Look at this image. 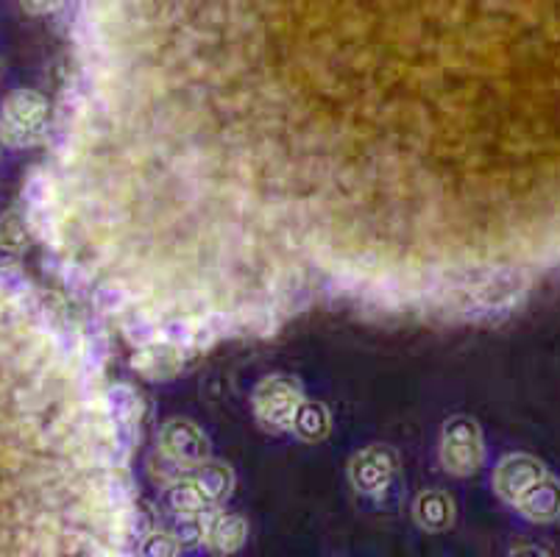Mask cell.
Instances as JSON below:
<instances>
[{"mask_svg": "<svg viewBox=\"0 0 560 557\" xmlns=\"http://www.w3.org/2000/svg\"><path fill=\"white\" fill-rule=\"evenodd\" d=\"M412 519L419 527L441 533V530L452 527V521H455V502L444 490H427L412 504Z\"/></svg>", "mask_w": 560, "mask_h": 557, "instance_id": "8fae6325", "label": "cell"}, {"mask_svg": "<svg viewBox=\"0 0 560 557\" xmlns=\"http://www.w3.org/2000/svg\"><path fill=\"white\" fill-rule=\"evenodd\" d=\"M302 405V385L290 376H271L254 393V416L268 432H290Z\"/></svg>", "mask_w": 560, "mask_h": 557, "instance_id": "277c9868", "label": "cell"}, {"mask_svg": "<svg viewBox=\"0 0 560 557\" xmlns=\"http://www.w3.org/2000/svg\"><path fill=\"white\" fill-rule=\"evenodd\" d=\"M0 70H3V65H0Z\"/></svg>", "mask_w": 560, "mask_h": 557, "instance_id": "44dd1931", "label": "cell"}, {"mask_svg": "<svg viewBox=\"0 0 560 557\" xmlns=\"http://www.w3.org/2000/svg\"><path fill=\"white\" fill-rule=\"evenodd\" d=\"M28 232H32L28 218L12 209V212H7L0 218V248L9 254L23 252L25 243H28Z\"/></svg>", "mask_w": 560, "mask_h": 557, "instance_id": "9a60e30c", "label": "cell"}, {"mask_svg": "<svg viewBox=\"0 0 560 557\" xmlns=\"http://www.w3.org/2000/svg\"><path fill=\"white\" fill-rule=\"evenodd\" d=\"M293 432L304 441H320V438L329 432V416L320 405H307L304 402L302 410H299L296 423H293Z\"/></svg>", "mask_w": 560, "mask_h": 557, "instance_id": "2e32d148", "label": "cell"}, {"mask_svg": "<svg viewBox=\"0 0 560 557\" xmlns=\"http://www.w3.org/2000/svg\"><path fill=\"white\" fill-rule=\"evenodd\" d=\"M192 479L198 483V488L210 497L212 504L223 502V499L232 494L234 488V479H232V468L223 466V463H212V460H207V463H201V466H196V474H192Z\"/></svg>", "mask_w": 560, "mask_h": 557, "instance_id": "5bb4252c", "label": "cell"}, {"mask_svg": "<svg viewBox=\"0 0 560 557\" xmlns=\"http://www.w3.org/2000/svg\"><path fill=\"white\" fill-rule=\"evenodd\" d=\"M48 135V101L37 90H12L0 104V140L3 146L28 148Z\"/></svg>", "mask_w": 560, "mask_h": 557, "instance_id": "7a4b0ae2", "label": "cell"}, {"mask_svg": "<svg viewBox=\"0 0 560 557\" xmlns=\"http://www.w3.org/2000/svg\"><path fill=\"white\" fill-rule=\"evenodd\" d=\"M516 510L529 521H538V524H549V521L560 519V479L547 474L538 485L524 494L516 502Z\"/></svg>", "mask_w": 560, "mask_h": 557, "instance_id": "9c48e42d", "label": "cell"}, {"mask_svg": "<svg viewBox=\"0 0 560 557\" xmlns=\"http://www.w3.org/2000/svg\"><path fill=\"white\" fill-rule=\"evenodd\" d=\"M140 557H179L182 541L171 533H162V530H154L145 538L140 541Z\"/></svg>", "mask_w": 560, "mask_h": 557, "instance_id": "e0dca14e", "label": "cell"}, {"mask_svg": "<svg viewBox=\"0 0 560 557\" xmlns=\"http://www.w3.org/2000/svg\"><path fill=\"white\" fill-rule=\"evenodd\" d=\"M508 557H555L552 549L547 546H538V544H522L511 552Z\"/></svg>", "mask_w": 560, "mask_h": 557, "instance_id": "d6986e66", "label": "cell"}, {"mask_svg": "<svg viewBox=\"0 0 560 557\" xmlns=\"http://www.w3.org/2000/svg\"><path fill=\"white\" fill-rule=\"evenodd\" d=\"M165 502L179 519H190V515H203L210 513V510H215V504H212L210 497L198 488V483L192 477L173 483L165 494Z\"/></svg>", "mask_w": 560, "mask_h": 557, "instance_id": "7c38bea8", "label": "cell"}, {"mask_svg": "<svg viewBox=\"0 0 560 557\" xmlns=\"http://www.w3.org/2000/svg\"><path fill=\"white\" fill-rule=\"evenodd\" d=\"M86 371L84 335L0 274V557H131L129 454Z\"/></svg>", "mask_w": 560, "mask_h": 557, "instance_id": "6da1fadb", "label": "cell"}, {"mask_svg": "<svg viewBox=\"0 0 560 557\" xmlns=\"http://www.w3.org/2000/svg\"><path fill=\"white\" fill-rule=\"evenodd\" d=\"M248 538V521L234 513H215L203 533V546L212 555H234Z\"/></svg>", "mask_w": 560, "mask_h": 557, "instance_id": "30bf717a", "label": "cell"}, {"mask_svg": "<svg viewBox=\"0 0 560 557\" xmlns=\"http://www.w3.org/2000/svg\"><path fill=\"white\" fill-rule=\"evenodd\" d=\"M18 3L28 18H48V14L62 12L68 0H18Z\"/></svg>", "mask_w": 560, "mask_h": 557, "instance_id": "ac0fdd59", "label": "cell"}, {"mask_svg": "<svg viewBox=\"0 0 560 557\" xmlns=\"http://www.w3.org/2000/svg\"><path fill=\"white\" fill-rule=\"evenodd\" d=\"M482 457H486V443H482L480 423L475 418L455 416L444 423L441 436V466L452 477H471L480 472Z\"/></svg>", "mask_w": 560, "mask_h": 557, "instance_id": "3957f363", "label": "cell"}, {"mask_svg": "<svg viewBox=\"0 0 560 557\" xmlns=\"http://www.w3.org/2000/svg\"><path fill=\"white\" fill-rule=\"evenodd\" d=\"M0 146H3V140H0Z\"/></svg>", "mask_w": 560, "mask_h": 557, "instance_id": "ffe728a7", "label": "cell"}, {"mask_svg": "<svg viewBox=\"0 0 560 557\" xmlns=\"http://www.w3.org/2000/svg\"><path fill=\"white\" fill-rule=\"evenodd\" d=\"M182 365H185V349L165 344V340L142 346V349H137V355L131 357V368H135L137 374L154 382L171 380V376L179 374Z\"/></svg>", "mask_w": 560, "mask_h": 557, "instance_id": "ba28073f", "label": "cell"}, {"mask_svg": "<svg viewBox=\"0 0 560 557\" xmlns=\"http://www.w3.org/2000/svg\"><path fill=\"white\" fill-rule=\"evenodd\" d=\"M396 468H399V463H396V454L390 449L371 446L351 460L349 477L360 494L374 497V494H380V490H385L394 483Z\"/></svg>", "mask_w": 560, "mask_h": 557, "instance_id": "52a82bcc", "label": "cell"}, {"mask_svg": "<svg viewBox=\"0 0 560 557\" xmlns=\"http://www.w3.org/2000/svg\"><path fill=\"white\" fill-rule=\"evenodd\" d=\"M162 457L176 463V466H201L207 463L210 443L203 438L201 429L190 421H167L160 436Z\"/></svg>", "mask_w": 560, "mask_h": 557, "instance_id": "8992f818", "label": "cell"}, {"mask_svg": "<svg viewBox=\"0 0 560 557\" xmlns=\"http://www.w3.org/2000/svg\"><path fill=\"white\" fill-rule=\"evenodd\" d=\"M547 477V468L533 454H508L499 460L497 472H493V490L502 502L516 508L518 499L527 494L533 485H538Z\"/></svg>", "mask_w": 560, "mask_h": 557, "instance_id": "5b68a950", "label": "cell"}, {"mask_svg": "<svg viewBox=\"0 0 560 557\" xmlns=\"http://www.w3.org/2000/svg\"><path fill=\"white\" fill-rule=\"evenodd\" d=\"M106 410L115 418L117 427L129 432V436H135V427L142 418V398L137 396L135 387L112 385L106 387Z\"/></svg>", "mask_w": 560, "mask_h": 557, "instance_id": "4fadbf2b", "label": "cell"}]
</instances>
